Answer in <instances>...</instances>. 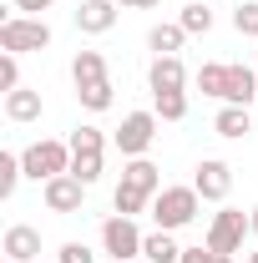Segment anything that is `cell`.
I'll return each instance as SVG.
<instances>
[{
    "instance_id": "cell-1",
    "label": "cell",
    "mask_w": 258,
    "mask_h": 263,
    "mask_svg": "<svg viewBox=\"0 0 258 263\" xmlns=\"http://www.w3.org/2000/svg\"><path fill=\"white\" fill-rule=\"evenodd\" d=\"M197 208H202V197H197V187L188 182V187H177V182H167L157 197H152V223H157L162 233H177V228H188L197 218Z\"/></svg>"
},
{
    "instance_id": "cell-2",
    "label": "cell",
    "mask_w": 258,
    "mask_h": 263,
    "mask_svg": "<svg viewBox=\"0 0 258 263\" xmlns=\"http://www.w3.org/2000/svg\"><path fill=\"white\" fill-rule=\"evenodd\" d=\"M21 167H26V177H31V182H51V177L71 172V142L41 137V142H31V147L21 152Z\"/></svg>"
},
{
    "instance_id": "cell-3",
    "label": "cell",
    "mask_w": 258,
    "mask_h": 263,
    "mask_svg": "<svg viewBox=\"0 0 258 263\" xmlns=\"http://www.w3.org/2000/svg\"><path fill=\"white\" fill-rule=\"evenodd\" d=\"M46 46H51V26L41 15H5L0 21V51L31 56V51H46Z\"/></svg>"
},
{
    "instance_id": "cell-4",
    "label": "cell",
    "mask_w": 258,
    "mask_h": 263,
    "mask_svg": "<svg viewBox=\"0 0 258 263\" xmlns=\"http://www.w3.org/2000/svg\"><path fill=\"white\" fill-rule=\"evenodd\" d=\"M101 157H106V137H101V127L81 122V127L71 132V172H76L86 187L101 177Z\"/></svg>"
},
{
    "instance_id": "cell-5",
    "label": "cell",
    "mask_w": 258,
    "mask_h": 263,
    "mask_svg": "<svg viewBox=\"0 0 258 263\" xmlns=\"http://www.w3.org/2000/svg\"><path fill=\"white\" fill-rule=\"evenodd\" d=\"M248 213H238V208H223V213H213V223H208V248L213 253H223V258H233V253H243V238H248Z\"/></svg>"
},
{
    "instance_id": "cell-6",
    "label": "cell",
    "mask_w": 258,
    "mask_h": 263,
    "mask_svg": "<svg viewBox=\"0 0 258 263\" xmlns=\"http://www.w3.org/2000/svg\"><path fill=\"white\" fill-rule=\"evenodd\" d=\"M142 238H147V233L137 228V218L112 213V218L101 223V253H112L117 263H132V258H142Z\"/></svg>"
},
{
    "instance_id": "cell-7",
    "label": "cell",
    "mask_w": 258,
    "mask_h": 263,
    "mask_svg": "<svg viewBox=\"0 0 258 263\" xmlns=\"http://www.w3.org/2000/svg\"><path fill=\"white\" fill-rule=\"evenodd\" d=\"M152 137H157V111H127L117 127V147H122V157H147Z\"/></svg>"
},
{
    "instance_id": "cell-8",
    "label": "cell",
    "mask_w": 258,
    "mask_h": 263,
    "mask_svg": "<svg viewBox=\"0 0 258 263\" xmlns=\"http://www.w3.org/2000/svg\"><path fill=\"white\" fill-rule=\"evenodd\" d=\"M193 187H197L202 202H223V197L233 193V167H228L223 157H202L197 172H193Z\"/></svg>"
},
{
    "instance_id": "cell-9",
    "label": "cell",
    "mask_w": 258,
    "mask_h": 263,
    "mask_svg": "<svg viewBox=\"0 0 258 263\" xmlns=\"http://www.w3.org/2000/svg\"><path fill=\"white\" fill-rule=\"evenodd\" d=\"M41 197H46L51 213H81V202H86V182H81L76 172H61V177L41 182Z\"/></svg>"
},
{
    "instance_id": "cell-10",
    "label": "cell",
    "mask_w": 258,
    "mask_h": 263,
    "mask_svg": "<svg viewBox=\"0 0 258 263\" xmlns=\"http://www.w3.org/2000/svg\"><path fill=\"white\" fill-rule=\"evenodd\" d=\"M117 26V0H81L76 5V31L81 35H106Z\"/></svg>"
},
{
    "instance_id": "cell-11",
    "label": "cell",
    "mask_w": 258,
    "mask_h": 263,
    "mask_svg": "<svg viewBox=\"0 0 258 263\" xmlns=\"http://www.w3.org/2000/svg\"><path fill=\"white\" fill-rule=\"evenodd\" d=\"M147 86H152V97H157V91H182V86H188L182 56H157V61L147 66Z\"/></svg>"
},
{
    "instance_id": "cell-12",
    "label": "cell",
    "mask_w": 258,
    "mask_h": 263,
    "mask_svg": "<svg viewBox=\"0 0 258 263\" xmlns=\"http://www.w3.org/2000/svg\"><path fill=\"white\" fill-rule=\"evenodd\" d=\"M5 258L10 263H41V233H35L31 223L5 228Z\"/></svg>"
},
{
    "instance_id": "cell-13",
    "label": "cell",
    "mask_w": 258,
    "mask_h": 263,
    "mask_svg": "<svg viewBox=\"0 0 258 263\" xmlns=\"http://www.w3.org/2000/svg\"><path fill=\"white\" fill-rule=\"evenodd\" d=\"M228 106H253L258 101V71L253 66H228Z\"/></svg>"
},
{
    "instance_id": "cell-14",
    "label": "cell",
    "mask_w": 258,
    "mask_h": 263,
    "mask_svg": "<svg viewBox=\"0 0 258 263\" xmlns=\"http://www.w3.org/2000/svg\"><path fill=\"white\" fill-rule=\"evenodd\" d=\"M71 81H76V91H81V86H97V81H112L101 51H76V61H71Z\"/></svg>"
},
{
    "instance_id": "cell-15",
    "label": "cell",
    "mask_w": 258,
    "mask_h": 263,
    "mask_svg": "<svg viewBox=\"0 0 258 263\" xmlns=\"http://www.w3.org/2000/svg\"><path fill=\"white\" fill-rule=\"evenodd\" d=\"M5 117L10 122H41V91H31V86L5 91Z\"/></svg>"
},
{
    "instance_id": "cell-16",
    "label": "cell",
    "mask_w": 258,
    "mask_h": 263,
    "mask_svg": "<svg viewBox=\"0 0 258 263\" xmlns=\"http://www.w3.org/2000/svg\"><path fill=\"white\" fill-rule=\"evenodd\" d=\"M213 132H218V137H228V142H243V137L253 132V117H248V106H228V101H223V111H218Z\"/></svg>"
},
{
    "instance_id": "cell-17",
    "label": "cell",
    "mask_w": 258,
    "mask_h": 263,
    "mask_svg": "<svg viewBox=\"0 0 258 263\" xmlns=\"http://www.w3.org/2000/svg\"><path fill=\"white\" fill-rule=\"evenodd\" d=\"M142 258L147 263H182V248H177V238H172V233H147V238H142Z\"/></svg>"
},
{
    "instance_id": "cell-18",
    "label": "cell",
    "mask_w": 258,
    "mask_h": 263,
    "mask_svg": "<svg viewBox=\"0 0 258 263\" xmlns=\"http://www.w3.org/2000/svg\"><path fill=\"white\" fill-rule=\"evenodd\" d=\"M122 182H132V187H142V193H162V172L147 157H127V167H122Z\"/></svg>"
},
{
    "instance_id": "cell-19",
    "label": "cell",
    "mask_w": 258,
    "mask_h": 263,
    "mask_svg": "<svg viewBox=\"0 0 258 263\" xmlns=\"http://www.w3.org/2000/svg\"><path fill=\"white\" fill-rule=\"evenodd\" d=\"M182 41H188V31H182L177 21H162V26L147 31V46H152L157 56H177V51H182Z\"/></svg>"
},
{
    "instance_id": "cell-20",
    "label": "cell",
    "mask_w": 258,
    "mask_h": 263,
    "mask_svg": "<svg viewBox=\"0 0 258 263\" xmlns=\"http://www.w3.org/2000/svg\"><path fill=\"white\" fill-rule=\"evenodd\" d=\"M193 81H197V91H202V97H218V101L228 97V66H223V61H202Z\"/></svg>"
},
{
    "instance_id": "cell-21",
    "label": "cell",
    "mask_w": 258,
    "mask_h": 263,
    "mask_svg": "<svg viewBox=\"0 0 258 263\" xmlns=\"http://www.w3.org/2000/svg\"><path fill=\"white\" fill-rule=\"evenodd\" d=\"M112 208H117L122 218H137V213H147V208H152V193H142V187H132V182H117Z\"/></svg>"
},
{
    "instance_id": "cell-22",
    "label": "cell",
    "mask_w": 258,
    "mask_h": 263,
    "mask_svg": "<svg viewBox=\"0 0 258 263\" xmlns=\"http://www.w3.org/2000/svg\"><path fill=\"white\" fill-rule=\"evenodd\" d=\"M152 111H157V122H182L188 117V91H157Z\"/></svg>"
},
{
    "instance_id": "cell-23",
    "label": "cell",
    "mask_w": 258,
    "mask_h": 263,
    "mask_svg": "<svg viewBox=\"0 0 258 263\" xmlns=\"http://www.w3.org/2000/svg\"><path fill=\"white\" fill-rule=\"evenodd\" d=\"M177 26H182L188 35H208V31H213V10H208V5H197V0H188V10L177 15Z\"/></svg>"
},
{
    "instance_id": "cell-24",
    "label": "cell",
    "mask_w": 258,
    "mask_h": 263,
    "mask_svg": "<svg viewBox=\"0 0 258 263\" xmlns=\"http://www.w3.org/2000/svg\"><path fill=\"white\" fill-rule=\"evenodd\" d=\"M26 177V167H21V152H0V197L15 193V182Z\"/></svg>"
},
{
    "instance_id": "cell-25",
    "label": "cell",
    "mask_w": 258,
    "mask_h": 263,
    "mask_svg": "<svg viewBox=\"0 0 258 263\" xmlns=\"http://www.w3.org/2000/svg\"><path fill=\"white\" fill-rule=\"evenodd\" d=\"M76 101H81L86 111H106L117 97H112V81H97V86H81V91H76Z\"/></svg>"
},
{
    "instance_id": "cell-26",
    "label": "cell",
    "mask_w": 258,
    "mask_h": 263,
    "mask_svg": "<svg viewBox=\"0 0 258 263\" xmlns=\"http://www.w3.org/2000/svg\"><path fill=\"white\" fill-rule=\"evenodd\" d=\"M233 31H238V35H253V41H258V0H243V5L233 10Z\"/></svg>"
},
{
    "instance_id": "cell-27",
    "label": "cell",
    "mask_w": 258,
    "mask_h": 263,
    "mask_svg": "<svg viewBox=\"0 0 258 263\" xmlns=\"http://www.w3.org/2000/svg\"><path fill=\"white\" fill-rule=\"evenodd\" d=\"M21 86V56L0 51V91H15Z\"/></svg>"
},
{
    "instance_id": "cell-28",
    "label": "cell",
    "mask_w": 258,
    "mask_h": 263,
    "mask_svg": "<svg viewBox=\"0 0 258 263\" xmlns=\"http://www.w3.org/2000/svg\"><path fill=\"white\" fill-rule=\"evenodd\" d=\"M56 263H97V253H91L86 243H76V238H71V243H61V253H56Z\"/></svg>"
},
{
    "instance_id": "cell-29",
    "label": "cell",
    "mask_w": 258,
    "mask_h": 263,
    "mask_svg": "<svg viewBox=\"0 0 258 263\" xmlns=\"http://www.w3.org/2000/svg\"><path fill=\"white\" fill-rule=\"evenodd\" d=\"M182 263H233V258H223V253H213V248L202 243V248H182Z\"/></svg>"
},
{
    "instance_id": "cell-30",
    "label": "cell",
    "mask_w": 258,
    "mask_h": 263,
    "mask_svg": "<svg viewBox=\"0 0 258 263\" xmlns=\"http://www.w3.org/2000/svg\"><path fill=\"white\" fill-rule=\"evenodd\" d=\"M15 5V15H41V10H51L56 0H10Z\"/></svg>"
},
{
    "instance_id": "cell-31",
    "label": "cell",
    "mask_w": 258,
    "mask_h": 263,
    "mask_svg": "<svg viewBox=\"0 0 258 263\" xmlns=\"http://www.w3.org/2000/svg\"><path fill=\"white\" fill-rule=\"evenodd\" d=\"M117 5H122V10H152L157 0H117Z\"/></svg>"
},
{
    "instance_id": "cell-32",
    "label": "cell",
    "mask_w": 258,
    "mask_h": 263,
    "mask_svg": "<svg viewBox=\"0 0 258 263\" xmlns=\"http://www.w3.org/2000/svg\"><path fill=\"white\" fill-rule=\"evenodd\" d=\"M248 228H253V238H258V208H248Z\"/></svg>"
},
{
    "instance_id": "cell-33",
    "label": "cell",
    "mask_w": 258,
    "mask_h": 263,
    "mask_svg": "<svg viewBox=\"0 0 258 263\" xmlns=\"http://www.w3.org/2000/svg\"><path fill=\"white\" fill-rule=\"evenodd\" d=\"M248 263H258V248H253V253H248Z\"/></svg>"
},
{
    "instance_id": "cell-34",
    "label": "cell",
    "mask_w": 258,
    "mask_h": 263,
    "mask_svg": "<svg viewBox=\"0 0 258 263\" xmlns=\"http://www.w3.org/2000/svg\"><path fill=\"white\" fill-rule=\"evenodd\" d=\"M132 263H147V258H132Z\"/></svg>"
},
{
    "instance_id": "cell-35",
    "label": "cell",
    "mask_w": 258,
    "mask_h": 263,
    "mask_svg": "<svg viewBox=\"0 0 258 263\" xmlns=\"http://www.w3.org/2000/svg\"><path fill=\"white\" fill-rule=\"evenodd\" d=\"M197 5H208V0H197Z\"/></svg>"
}]
</instances>
